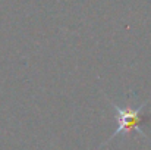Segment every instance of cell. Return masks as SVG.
Returning a JSON list of instances; mask_svg holds the SVG:
<instances>
[{
    "label": "cell",
    "mask_w": 151,
    "mask_h": 150,
    "mask_svg": "<svg viewBox=\"0 0 151 150\" xmlns=\"http://www.w3.org/2000/svg\"><path fill=\"white\" fill-rule=\"evenodd\" d=\"M110 101V104H111V107L117 112V119H119V127H117V130L110 136V138L104 143V144H101V146H106L109 141H111L113 140V137H116V136H119V134H126V133H129V131H132V130H135L138 134H141L144 138H147L148 140V136L139 128V125L144 122V118H142V115H141V112H142V109L148 104V101L151 99H148L145 103H142L139 107H137V109H129V107H119L117 104H114L113 101L110 99H107Z\"/></svg>",
    "instance_id": "6da1fadb"
}]
</instances>
